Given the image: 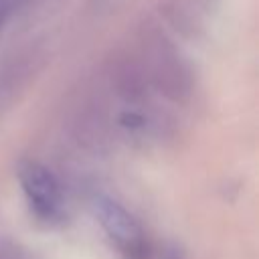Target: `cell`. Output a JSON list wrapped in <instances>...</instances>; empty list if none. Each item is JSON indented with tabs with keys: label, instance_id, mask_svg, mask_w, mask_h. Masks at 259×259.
<instances>
[{
	"label": "cell",
	"instance_id": "obj_1",
	"mask_svg": "<svg viewBox=\"0 0 259 259\" xmlns=\"http://www.w3.org/2000/svg\"><path fill=\"white\" fill-rule=\"evenodd\" d=\"M18 180L30 210L42 221H59L63 217V194L57 178L38 162L26 160L18 168Z\"/></svg>",
	"mask_w": 259,
	"mask_h": 259
},
{
	"label": "cell",
	"instance_id": "obj_2",
	"mask_svg": "<svg viewBox=\"0 0 259 259\" xmlns=\"http://www.w3.org/2000/svg\"><path fill=\"white\" fill-rule=\"evenodd\" d=\"M91 208L97 223L103 227L109 239L115 241V245H119L125 251H138L142 247V229L138 221L117 200L99 194L93 198Z\"/></svg>",
	"mask_w": 259,
	"mask_h": 259
}]
</instances>
